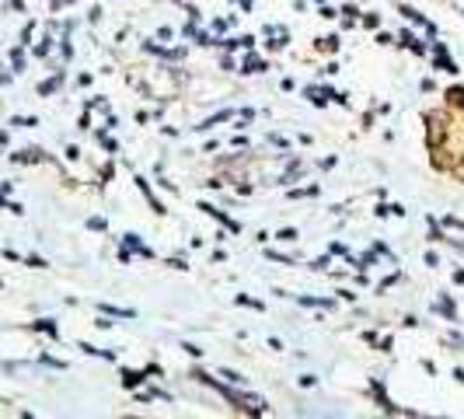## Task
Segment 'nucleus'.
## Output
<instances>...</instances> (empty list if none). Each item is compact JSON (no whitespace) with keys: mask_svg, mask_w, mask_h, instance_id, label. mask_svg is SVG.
<instances>
[{"mask_svg":"<svg viewBox=\"0 0 464 419\" xmlns=\"http://www.w3.org/2000/svg\"><path fill=\"white\" fill-rule=\"evenodd\" d=\"M123 384H126V388H133V384H140V374H123Z\"/></svg>","mask_w":464,"mask_h":419,"instance_id":"2","label":"nucleus"},{"mask_svg":"<svg viewBox=\"0 0 464 419\" xmlns=\"http://www.w3.org/2000/svg\"><path fill=\"white\" fill-rule=\"evenodd\" d=\"M241 402H245V406H248L252 413H262V409H265V402H262V398H255V395H245Z\"/></svg>","mask_w":464,"mask_h":419,"instance_id":"1","label":"nucleus"},{"mask_svg":"<svg viewBox=\"0 0 464 419\" xmlns=\"http://www.w3.org/2000/svg\"><path fill=\"white\" fill-rule=\"evenodd\" d=\"M458 178H464V165H461V168H458Z\"/></svg>","mask_w":464,"mask_h":419,"instance_id":"3","label":"nucleus"}]
</instances>
